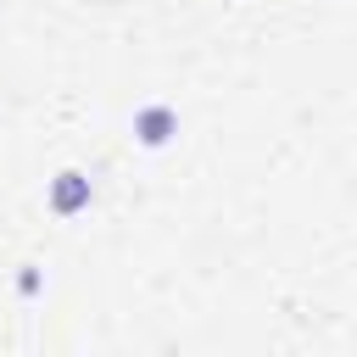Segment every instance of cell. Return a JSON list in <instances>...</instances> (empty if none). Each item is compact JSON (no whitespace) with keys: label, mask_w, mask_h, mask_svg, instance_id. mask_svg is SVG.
Wrapping results in <instances>:
<instances>
[{"label":"cell","mask_w":357,"mask_h":357,"mask_svg":"<svg viewBox=\"0 0 357 357\" xmlns=\"http://www.w3.org/2000/svg\"><path fill=\"white\" fill-rule=\"evenodd\" d=\"M134 134H139V145H167L178 134V117L167 106H139L134 112Z\"/></svg>","instance_id":"obj_1"},{"label":"cell","mask_w":357,"mask_h":357,"mask_svg":"<svg viewBox=\"0 0 357 357\" xmlns=\"http://www.w3.org/2000/svg\"><path fill=\"white\" fill-rule=\"evenodd\" d=\"M89 195H95V190H89V178H84V173H73V167L50 184V206H56L61 218H73L78 206H89Z\"/></svg>","instance_id":"obj_2"}]
</instances>
